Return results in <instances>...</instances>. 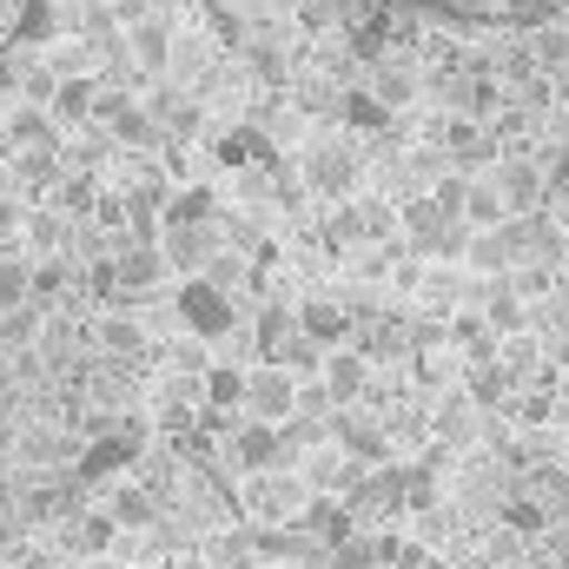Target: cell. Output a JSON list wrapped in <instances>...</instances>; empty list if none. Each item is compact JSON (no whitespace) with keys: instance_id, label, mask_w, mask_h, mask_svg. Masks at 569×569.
<instances>
[{"instance_id":"obj_1","label":"cell","mask_w":569,"mask_h":569,"mask_svg":"<svg viewBox=\"0 0 569 569\" xmlns=\"http://www.w3.org/2000/svg\"><path fill=\"white\" fill-rule=\"evenodd\" d=\"M311 477L298 470V463H272V470H246V517L252 523H305V510H311Z\"/></svg>"},{"instance_id":"obj_20","label":"cell","mask_w":569,"mask_h":569,"mask_svg":"<svg viewBox=\"0 0 569 569\" xmlns=\"http://www.w3.org/2000/svg\"><path fill=\"white\" fill-rule=\"evenodd\" d=\"M53 206H60L67 219H93V212H100V172H93V166H73V172L53 186Z\"/></svg>"},{"instance_id":"obj_11","label":"cell","mask_w":569,"mask_h":569,"mask_svg":"<svg viewBox=\"0 0 569 569\" xmlns=\"http://www.w3.org/2000/svg\"><path fill=\"white\" fill-rule=\"evenodd\" d=\"M159 246H166L172 272H179V279H192V272H206V266H212V252H219L226 239H219V226H166V232H159Z\"/></svg>"},{"instance_id":"obj_17","label":"cell","mask_w":569,"mask_h":569,"mask_svg":"<svg viewBox=\"0 0 569 569\" xmlns=\"http://www.w3.org/2000/svg\"><path fill=\"white\" fill-rule=\"evenodd\" d=\"M120 517L107 510V503H93V510H80L73 523H67V543H73V557H100V550H113L120 543Z\"/></svg>"},{"instance_id":"obj_19","label":"cell","mask_w":569,"mask_h":569,"mask_svg":"<svg viewBox=\"0 0 569 569\" xmlns=\"http://www.w3.org/2000/svg\"><path fill=\"white\" fill-rule=\"evenodd\" d=\"M199 385H206V405H219V411H246L252 365H232V358H219V365H206V371H199Z\"/></svg>"},{"instance_id":"obj_3","label":"cell","mask_w":569,"mask_h":569,"mask_svg":"<svg viewBox=\"0 0 569 569\" xmlns=\"http://www.w3.org/2000/svg\"><path fill=\"white\" fill-rule=\"evenodd\" d=\"M358 172H365V159H358L351 140H318L311 152H305V166H298V179H305L318 199H351Z\"/></svg>"},{"instance_id":"obj_36","label":"cell","mask_w":569,"mask_h":569,"mask_svg":"<svg viewBox=\"0 0 569 569\" xmlns=\"http://www.w3.org/2000/svg\"><path fill=\"white\" fill-rule=\"evenodd\" d=\"M457 7H483V0H457Z\"/></svg>"},{"instance_id":"obj_10","label":"cell","mask_w":569,"mask_h":569,"mask_svg":"<svg viewBox=\"0 0 569 569\" xmlns=\"http://www.w3.org/2000/svg\"><path fill=\"white\" fill-rule=\"evenodd\" d=\"M325 246H331V252H365V246H378L371 199H338V206L325 212Z\"/></svg>"},{"instance_id":"obj_13","label":"cell","mask_w":569,"mask_h":569,"mask_svg":"<svg viewBox=\"0 0 569 569\" xmlns=\"http://www.w3.org/2000/svg\"><path fill=\"white\" fill-rule=\"evenodd\" d=\"M371 365H378V358H371L365 345H338V351L325 358V385L338 391V405H365V398H371Z\"/></svg>"},{"instance_id":"obj_9","label":"cell","mask_w":569,"mask_h":569,"mask_svg":"<svg viewBox=\"0 0 569 569\" xmlns=\"http://www.w3.org/2000/svg\"><path fill=\"white\" fill-rule=\"evenodd\" d=\"M146 107L159 113L166 140H192V133L206 127V107H199V93H192L186 80H166V87H152V93H146Z\"/></svg>"},{"instance_id":"obj_28","label":"cell","mask_w":569,"mask_h":569,"mask_svg":"<svg viewBox=\"0 0 569 569\" xmlns=\"http://www.w3.org/2000/svg\"><path fill=\"white\" fill-rule=\"evenodd\" d=\"M503 20H510L517 33H537V27H557L563 7H557V0H503Z\"/></svg>"},{"instance_id":"obj_16","label":"cell","mask_w":569,"mask_h":569,"mask_svg":"<svg viewBox=\"0 0 569 569\" xmlns=\"http://www.w3.org/2000/svg\"><path fill=\"white\" fill-rule=\"evenodd\" d=\"M7 133H13V146H67V127L40 100H13L7 107Z\"/></svg>"},{"instance_id":"obj_12","label":"cell","mask_w":569,"mask_h":569,"mask_svg":"<svg viewBox=\"0 0 569 569\" xmlns=\"http://www.w3.org/2000/svg\"><path fill=\"white\" fill-rule=\"evenodd\" d=\"M298 331H311L318 345H351L358 338V318H351V305L331 291V298H298Z\"/></svg>"},{"instance_id":"obj_5","label":"cell","mask_w":569,"mask_h":569,"mask_svg":"<svg viewBox=\"0 0 569 569\" xmlns=\"http://www.w3.org/2000/svg\"><path fill=\"white\" fill-rule=\"evenodd\" d=\"M291 411H298V371L279 365V358H259V365H252V385H246V418L284 425Z\"/></svg>"},{"instance_id":"obj_22","label":"cell","mask_w":569,"mask_h":569,"mask_svg":"<svg viewBox=\"0 0 569 569\" xmlns=\"http://www.w3.org/2000/svg\"><path fill=\"white\" fill-rule=\"evenodd\" d=\"M127 530H146V523H159V497L146 490V483H107V497H100Z\"/></svg>"},{"instance_id":"obj_14","label":"cell","mask_w":569,"mask_h":569,"mask_svg":"<svg viewBox=\"0 0 569 569\" xmlns=\"http://www.w3.org/2000/svg\"><path fill=\"white\" fill-rule=\"evenodd\" d=\"M100 73H60V87H53V120L67 127V133H80V127H93V107H100Z\"/></svg>"},{"instance_id":"obj_8","label":"cell","mask_w":569,"mask_h":569,"mask_svg":"<svg viewBox=\"0 0 569 569\" xmlns=\"http://www.w3.org/2000/svg\"><path fill=\"white\" fill-rule=\"evenodd\" d=\"M172 47H179V33H172V20L159 7H146L140 20H127V53L140 60L146 73H172Z\"/></svg>"},{"instance_id":"obj_29","label":"cell","mask_w":569,"mask_h":569,"mask_svg":"<svg viewBox=\"0 0 569 569\" xmlns=\"http://www.w3.org/2000/svg\"><path fill=\"white\" fill-rule=\"evenodd\" d=\"M27 199H13V192H0V252H27Z\"/></svg>"},{"instance_id":"obj_27","label":"cell","mask_w":569,"mask_h":569,"mask_svg":"<svg viewBox=\"0 0 569 569\" xmlns=\"http://www.w3.org/2000/svg\"><path fill=\"white\" fill-rule=\"evenodd\" d=\"M40 311H47V305H33V298L13 305V311H0V345H7V351H27L33 331H40Z\"/></svg>"},{"instance_id":"obj_33","label":"cell","mask_w":569,"mask_h":569,"mask_svg":"<svg viewBox=\"0 0 569 569\" xmlns=\"http://www.w3.org/2000/svg\"><path fill=\"white\" fill-rule=\"evenodd\" d=\"M550 523V503H530V497H510L503 503V530H523V537H537Z\"/></svg>"},{"instance_id":"obj_25","label":"cell","mask_w":569,"mask_h":569,"mask_svg":"<svg viewBox=\"0 0 569 569\" xmlns=\"http://www.w3.org/2000/svg\"><path fill=\"white\" fill-rule=\"evenodd\" d=\"M33 298V252H0V311Z\"/></svg>"},{"instance_id":"obj_30","label":"cell","mask_w":569,"mask_h":569,"mask_svg":"<svg viewBox=\"0 0 569 569\" xmlns=\"http://www.w3.org/2000/svg\"><path fill=\"white\" fill-rule=\"evenodd\" d=\"M140 318H133V305H113V318H107V325H100V345H107V351H140Z\"/></svg>"},{"instance_id":"obj_4","label":"cell","mask_w":569,"mask_h":569,"mask_svg":"<svg viewBox=\"0 0 569 569\" xmlns=\"http://www.w3.org/2000/svg\"><path fill=\"white\" fill-rule=\"evenodd\" d=\"M172 279V259H166V246L159 239H146V246H120V298L113 305H152L159 291Z\"/></svg>"},{"instance_id":"obj_34","label":"cell","mask_w":569,"mask_h":569,"mask_svg":"<svg viewBox=\"0 0 569 569\" xmlns=\"http://www.w3.org/2000/svg\"><path fill=\"white\" fill-rule=\"evenodd\" d=\"M543 152V172H550V206L569 199V146H537Z\"/></svg>"},{"instance_id":"obj_31","label":"cell","mask_w":569,"mask_h":569,"mask_svg":"<svg viewBox=\"0 0 569 569\" xmlns=\"http://www.w3.org/2000/svg\"><path fill=\"white\" fill-rule=\"evenodd\" d=\"M437 463H411L405 470V510H418V517H430L437 510V477H430Z\"/></svg>"},{"instance_id":"obj_32","label":"cell","mask_w":569,"mask_h":569,"mask_svg":"<svg viewBox=\"0 0 569 569\" xmlns=\"http://www.w3.org/2000/svg\"><path fill=\"white\" fill-rule=\"evenodd\" d=\"M325 569H385V550L378 543H365V537H345L338 550H331V563Z\"/></svg>"},{"instance_id":"obj_15","label":"cell","mask_w":569,"mask_h":569,"mask_svg":"<svg viewBox=\"0 0 569 569\" xmlns=\"http://www.w3.org/2000/svg\"><path fill=\"white\" fill-rule=\"evenodd\" d=\"M67 146H13V159H7V179H20V192H53L60 179H67Z\"/></svg>"},{"instance_id":"obj_23","label":"cell","mask_w":569,"mask_h":569,"mask_svg":"<svg viewBox=\"0 0 569 569\" xmlns=\"http://www.w3.org/2000/svg\"><path fill=\"white\" fill-rule=\"evenodd\" d=\"M371 93H378V100L398 113V107H411V100L425 93V80H418L405 60H378V67H371Z\"/></svg>"},{"instance_id":"obj_7","label":"cell","mask_w":569,"mask_h":569,"mask_svg":"<svg viewBox=\"0 0 569 569\" xmlns=\"http://www.w3.org/2000/svg\"><path fill=\"white\" fill-rule=\"evenodd\" d=\"M331 437H338L358 463H371V470H378V463H391V425H385V418H371L365 405H338V411H331Z\"/></svg>"},{"instance_id":"obj_6","label":"cell","mask_w":569,"mask_h":569,"mask_svg":"<svg viewBox=\"0 0 569 569\" xmlns=\"http://www.w3.org/2000/svg\"><path fill=\"white\" fill-rule=\"evenodd\" d=\"M490 172H497V186H503L510 212H543V206H550V172H543V152H503Z\"/></svg>"},{"instance_id":"obj_26","label":"cell","mask_w":569,"mask_h":569,"mask_svg":"<svg viewBox=\"0 0 569 569\" xmlns=\"http://www.w3.org/2000/svg\"><path fill=\"white\" fill-rule=\"evenodd\" d=\"M53 33H60V20H53V0H13V40L40 47V40H53Z\"/></svg>"},{"instance_id":"obj_24","label":"cell","mask_w":569,"mask_h":569,"mask_svg":"<svg viewBox=\"0 0 569 569\" xmlns=\"http://www.w3.org/2000/svg\"><path fill=\"white\" fill-rule=\"evenodd\" d=\"M463 219H470V226H503V219H510V199H503L497 172H470V199H463Z\"/></svg>"},{"instance_id":"obj_2","label":"cell","mask_w":569,"mask_h":569,"mask_svg":"<svg viewBox=\"0 0 569 569\" xmlns=\"http://www.w3.org/2000/svg\"><path fill=\"white\" fill-rule=\"evenodd\" d=\"M179 325L192 331V338H239L246 325H239V305H232V291L226 284H212L206 272H192V279H179Z\"/></svg>"},{"instance_id":"obj_35","label":"cell","mask_w":569,"mask_h":569,"mask_svg":"<svg viewBox=\"0 0 569 569\" xmlns=\"http://www.w3.org/2000/svg\"><path fill=\"white\" fill-rule=\"evenodd\" d=\"M219 569H266V563H259V557L246 550V557H232V563H219Z\"/></svg>"},{"instance_id":"obj_18","label":"cell","mask_w":569,"mask_h":569,"mask_svg":"<svg viewBox=\"0 0 569 569\" xmlns=\"http://www.w3.org/2000/svg\"><path fill=\"white\" fill-rule=\"evenodd\" d=\"M338 120L351 127V133H391L398 127V113L371 93V87H351V93H338Z\"/></svg>"},{"instance_id":"obj_21","label":"cell","mask_w":569,"mask_h":569,"mask_svg":"<svg viewBox=\"0 0 569 569\" xmlns=\"http://www.w3.org/2000/svg\"><path fill=\"white\" fill-rule=\"evenodd\" d=\"M226 212H219V192L212 186H179L172 199H166V226H219Z\"/></svg>"}]
</instances>
